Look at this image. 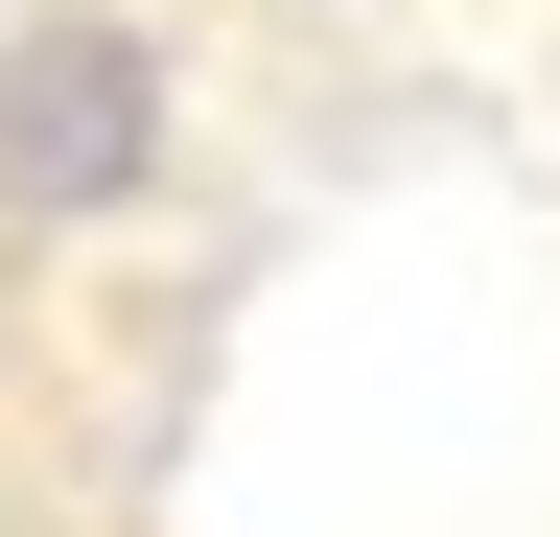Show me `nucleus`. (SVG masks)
Listing matches in <instances>:
<instances>
[{"mask_svg":"<svg viewBox=\"0 0 560 537\" xmlns=\"http://www.w3.org/2000/svg\"><path fill=\"white\" fill-rule=\"evenodd\" d=\"M94 164H140V71L117 47H24L0 71V187H94Z\"/></svg>","mask_w":560,"mask_h":537,"instance_id":"f257e3e1","label":"nucleus"}]
</instances>
